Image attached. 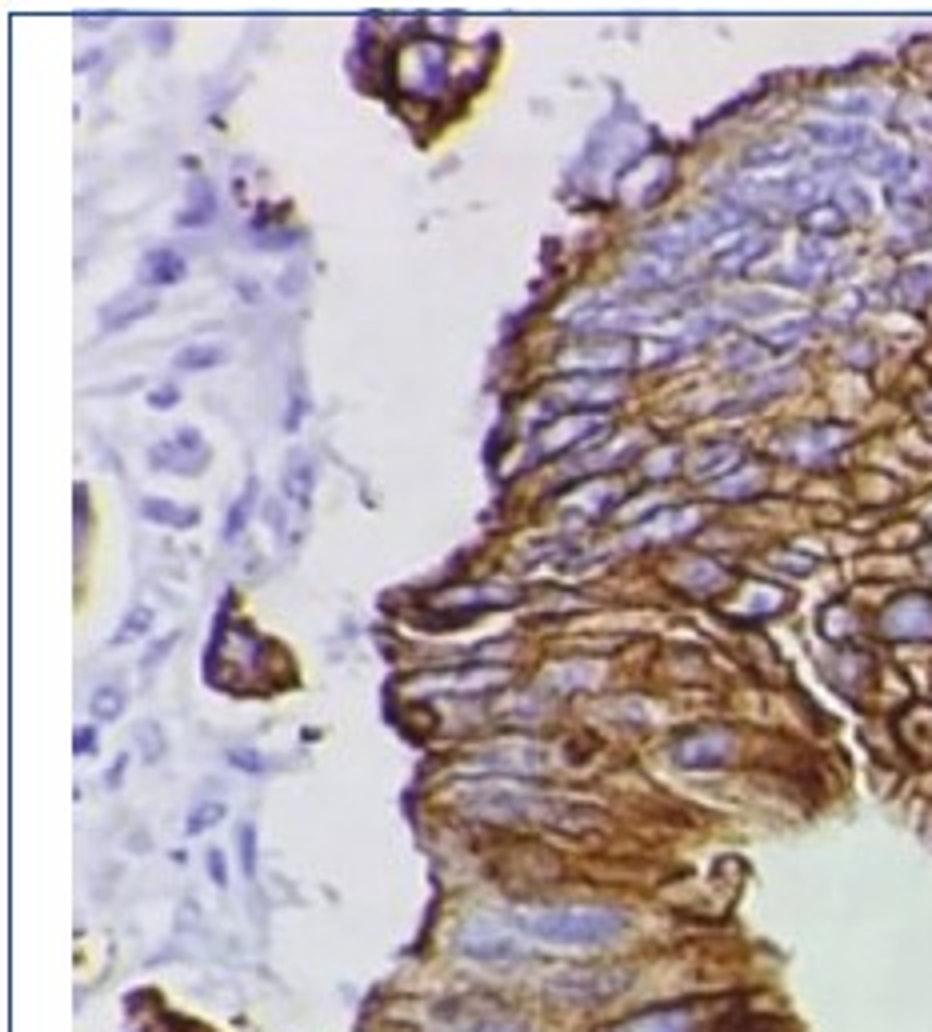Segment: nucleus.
I'll return each mask as SVG.
<instances>
[{
  "instance_id": "f257e3e1",
  "label": "nucleus",
  "mask_w": 932,
  "mask_h": 1032,
  "mask_svg": "<svg viewBox=\"0 0 932 1032\" xmlns=\"http://www.w3.org/2000/svg\"><path fill=\"white\" fill-rule=\"evenodd\" d=\"M520 929H525L532 941L549 948H577V953H589V948H604L621 941V933L628 929L625 912L604 909V905H561V909H532L520 912Z\"/></svg>"
},
{
  "instance_id": "f03ea898",
  "label": "nucleus",
  "mask_w": 932,
  "mask_h": 1032,
  "mask_svg": "<svg viewBox=\"0 0 932 1032\" xmlns=\"http://www.w3.org/2000/svg\"><path fill=\"white\" fill-rule=\"evenodd\" d=\"M633 984L628 969H561L544 981V993L552 1000H573V1005H592V1000H613Z\"/></svg>"
},
{
  "instance_id": "7ed1b4c3",
  "label": "nucleus",
  "mask_w": 932,
  "mask_h": 1032,
  "mask_svg": "<svg viewBox=\"0 0 932 1032\" xmlns=\"http://www.w3.org/2000/svg\"><path fill=\"white\" fill-rule=\"evenodd\" d=\"M652 320H657L652 308L621 300V296H601V300H589V305H580L577 312H568L565 324L580 332H621V329H645Z\"/></svg>"
},
{
  "instance_id": "20e7f679",
  "label": "nucleus",
  "mask_w": 932,
  "mask_h": 1032,
  "mask_svg": "<svg viewBox=\"0 0 932 1032\" xmlns=\"http://www.w3.org/2000/svg\"><path fill=\"white\" fill-rule=\"evenodd\" d=\"M437 1020H441L444 1032H525V1024L501 1008L485 1005V1000H449V1005L437 1008Z\"/></svg>"
},
{
  "instance_id": "39448f33",
  "label": "nucleus",
  "mask_w": 932,
  "mask_h": 1032,
  "mask_svg": "<svg viewBox=\"0 0 932 1032\" xmlns=\"http://www.w3.org/2000/svg\"><path fill=\"white\" fill-rule=\"evenodd\" d=\"M465 804L473 816H485V821H520V816H537L549 800L532 797V793H516V788L504 785H485L473 788Z\"/></svg>"
},
{
  "instance_id": "423d86ee",
  "label": "nucleus",
  "mask_w": 932,
  "mask_h": 1032,
  "mask_svg": "<svg viewBox=\"0 0 932 1032\" xmlns=\"http://www.w3.org/2000/svg\"><path fill=\"white\" fill-rule=\"evenodd\" d=\"M456 948L473 960H485V965H501V960L520 957V941H516L504 924L496 921H473L461 929L456 936Z\"/></svg>"
},
{
  "instance_id": "0eeeda50",
  "label": "nucleus",
  "mask_w": 932,
  "mask_h": 1032,
  "mask_svg": "<svg viewBox=\"0 0 932 1032\" xmlns=\"http://www.w3.org/2000/svg\"><path fill=\"white\" fill-rule=\"evenodd\" d=\"M736 737L728 728H697L673 745V761L685 769H716V764L733 761Z\"/></svg>"
},
{
  "instance_id": "6e6552de",
  "label": "nucleus",
  "mask_w": 932,
  "mask_h": 1032,
  "mask_svg": "<svg viewBox=\"0 0 932 1032\" xmlns=\"http://www.w3.org/2000/svg\"><path fill=\"white\" fill-rule=\"evenodd\" d=\"M805 133L812 145H821L824 152H836V157H864L876 145L869 128L857 121H809Z\"/></svg>"
},
{
  "instance_id": "1a4fd4ad",
  "label": "nucleus",
  "mask_w": 932,
  "mask_h": 1032,
  "mask_svg": "<svg viewBox=\"0 0 932 1032\" xmlns=\"http://www.w3.org/2000/svg\"><path fill=\"white\" fill-rule=\"evenodd\" d=\"M884 632H888V637H905V640L932 637V601L920 597V592H912V597H900L896 604H888Z\"/></svg>"
},
{
  "instance_id": "9d476101",
  "label": "nucleus",
  "mask_w": 932,
  "mask_h": 1032,
  "mask_svg": "<svg viewBox=\"0 0 932 1032\" xmlns=\"http://www.w3.org/2000/svg\"><path fill=\"white\" fill-rule=\"evenodd\" d=\"M525 597L520 589H504V585H473V589H456L437 597V604H449V609H504V604H516Z\"/></svg>"
},
{
  "instance_id": "9b49d317",
  "label": "nucleus",
  "mask_w": 932,
  "mask_h": 1032,
  "mask_svg": "<svg viewBox=\"0 0 932 1032\" xmlns=\"http://www.w3.org/2000/svg\"><path fill=\"white\" fill-rule=\"evenodd\" d=\"M152 312H157V296L124 293V296H116V300H109V305L100 308V329H105V332L128 329V324H136V320L152 317Z\"/></svg>"
},
{
  "instance_id": "f8f14e48",
  "label": "nucleus",
  "mask_w": 932,
  "mask_h": 1032,
  "mask_svg": "<svg viewBox=\"0 0 932 1032\" xmlns=\"http://www.w3.org/2000/svg\"><path fill=\"white\" fill-rule=\"evenodd\" d=\"M800 152H805V140H800V136H769V140H761V145H752L749 152H745V164H749L752 172L785 169Z\"/></svg>"
},
{
  "instance_id": "ddd939ff",
  "label": "nucleus",
  "mask_w": 932,
  "mask_h": 1032,
  "mask_svg": "<svg viewBox=\"0 0 932 1032\" xmlns=\"http://www.w3.org/2000/svg\"><path fill=\"white\" fill-rule=\"evenodd\" d=\"M549 393L552 401H561V405H597V401H616V396H621V381L585 377V381H573V384H556Z\"/></svg>"
},
{
  "instance_id": "4468645a",
  "label": "nucleus",
  "mask_w": 932,
  "mask_h": 1032,
  "mask_svg": "<svg viewBox=\"0 0 932 1032\" xmlns=\"http://www.w3.org/2000/svg\"><path fill=\"white\" fill-rule=\"evenodd\" d=\"M764 248H769V236H764V233H728L724 248L716 253V269H724V272L745 269L749 260L761 257Z\"/></svg>"
},
{
  "instance_id": "2eb2a0df",
  "label": "nucleus",
  "mask_w": 932,
  "mask_h": 1032,
  "mask_svg": "<svg viewBox=\"0 0 932 1032\" xmlns=\"http://www.w3.org/2000/svg\"><path fill=\"white\" fill-rule=\"evenodd\" d=\"M680 272H685V265L680 260H669V257H645L637 260V265H628V284H637V288H664V284L680 281Z\"/></svg>"
},
{
  "instance_id": "dca6fc26",
  "label": "nucleus",
  "mask_w": 932,
  "mask_h": 1032,
  "mask_svg": "<svg viewBox=\"0 0 932 1032\" xmlns=\"http://www.w3.org/2000/svg\"><path fill=\"white\" fill-rule=\"evenodd\" d=\"M633 357V344L625 341H609V344H585L573 357H565V365H585V369H613V365H628Z\"/></svg>"
},
{
  "instance_id": "f3484780",
  "label": "nucleus",
  "mask_w": 932,
  "mask_h": 1032,
  "mask_svg": "<svg viewBox=\"0 0 932 1032\" xmlns=\"http://www.w3.org/2000/svg\"><path fill=\"white\" fill-rule=\"evenodd\" d=\"M688 1012L685 1008H652V1012H640V1017L625 1020L621 1029L613 1032H688Z\"/></svg>"
},
{
  "instance_id": "a211bd4d",
  "label": "nucleus",
  "mask_w": 932,
  "mask_h": 1032,
  "mask_svg": "<svg viewBox=\"0 0 932 1032\" xmlns=\"http://www.w3.org/2000/svg\"><path fill=\"white\" fill-rule=\"evenodd\" d=\"M140 277H145L148 284L184 281V257L172 253V248H152V253H145V260H140Z\"/></svg>"
},
{
  "instance_id": "6ab92c4d",
  "label": "nucleus",
  "mask_w": 932,
  "mask_h": 1032,
  "mask_svg": "<svg viewBox=\"0 0 932 1032\" xmlns=\"http://www.w3.org/2000/svg\"><path fill=\"white\" fill-rule=\"evenodd\" d=\"M140 513L148 516V520H157V525H169V529H193L200 520V513L197 508H181V504H172V501H145L140 504Z\"/></svg>"
},
{
  "instance_id": "aec40b11",
  "label": "nucleus",
  "mask_w": 932,
  "mask_h": 1032,
  "mask_svg": "<svg viewBox=\"0 0 932 1032\" xmlns=\"http://www.w3.org/2000/svg\"><path fill=\"white\" fill-rule=\"evenodd\" d=\"M736 465H740V449H736V444H709V449L692 460V472H697V477H721V472H728V468Z\"/></svg>"
},
{
  "instance_id": "412c9836",
  "label": "nucleus",
  "mask_w": 932,
  "mask_h": 1032,
  "mask_svg": "<svg viewBox=\"0 0 932 1032\" xmlns=\"http://www.w3.org/2000/svg\"><path fill=\"white\" fill-rule=\"evenodd\" d=\"M284 492L289 501H296L301 508H308V496H312V460L305 453H296L289 460V472H284Z\"/></svg>"
},
{
  "instance_id": "4be33fe9",
  "label": "nucleus",
  "mask_w": 932,
  "mask_h": 1032,
  "mask_svg": "<svg viewBox=\"0 0 932 1032\" xmlns=\"http://www.w3.org/2000/svg\"><path fill=\"white\" fill-rule=\"evenodd\" d=\"M221 360H224L221 344H188V348H181V353H176V369L200 372V369H217Z\"/></svg>"
},
{
  "instance_id": "5701e85b",
  "label": "nucleus",
  "mask_w": 932,
  "mask_h": 1032,
  "mask_svg": "<svg viewBox=\"0 0 932 1032\" xmlns=\"http://www.w3.org/2000/svg\"><path fill=\"white\" fill-rule=\"evenodd\" d=\"M860 169H869V172H905V152L896 145H872L864 157H860Z\"/></svg>"
},
{
  "instance_id": "b1692460",
  "label": "nucleus",
  "mask_w": 932,
  "mask_h": 1032,
  "mask_svg": "<svg viewBox=\"0 0 932 1032\" xmlns=\"http://www.w3.org/2000/svg\"><path fill=\"white\" fill-rule=\"evenodd\" d=\"M680 585L685 589H697V592H712L724 585V573L712 561H697V565H688L685 573H680Z\"/></svg>"
},
{
  "instance_id": "393cba45",
  "label": "nucleus",
  "mask_w": 932,
  "mask_h": 1032,
  "mask_svg": "<svg viewBox=\"0 0 932 1032\" xmlns=\"http://www.w3.org/2000/svg\"><path fill=\"white\" fill-rule=\"evenodd\" d=\"M597 429H601V425H597L592 417L573 420V429H561V432H552V437H544L540 449H544V453H556V449H565V444H577V441H585V437H592Z\"/></svg>"
},
{
  "instance_id": "a878e982",
  "label": "nucleus",
  "mask_w": 932,
  "mask_h": 1032,
  "mask_svg": "<svg viewBox=\"0 0 932 1032\" xmlns=\"http://www.w3.org/2000/svg\"><path fill=\"white\" fill-rule=\"evenodd\" d=\"M805 229H812V233H841L845 229V212H841V205H817V209L805 217Z\"/></svg>"
},
{
  "instance_id": "bb28decb",
  "label": "nucleus",
  "mask_w": 932,
  "mask_h": 1032,
  "mask_svg": "<svg viewBox=\"0 0 932 1032\" xmlns=\"http://www.w3.org/2000/svg\"><path fill=\"white\" fill-rule=\"evenodd\" d=\"M121 709H124V688L121 685H100L97 692H93V713H97L100 721L121 716Z\"/></svg>"
},
{
  "instance_id": "cd10ccee",
  "label": "nucleus",
  "mask_w": 932,
  "mask_h": 1032,
  "mask_svg": "<svg viewBox=\"0 0 932 1032\" xmlns=\"http://www.w3.org/2000/svg\"><path fill=\"white\" fill-rule=\"evenodd\" d=\"M212 197H209V185H197L193 188V209H184L181 217H176V224H184V229H193V224H205L212 217Z\"/></svg>"
},
{
  "instance_id": "c85d7f7f",
  "label": "nucleus",
  "mask_w": 932,
  "mask_h": 1032,
  "mask_svg": "<svg viewBox=\"0 0 932 1032\" xmlns=\"http://www.w3.org/2000/svg\"><path fill=\"white\" fill-rule=\"evenodd\" d=\"M929 288H932V265H929V269L905 272V277H900V284H896L900 300H908V305H912V300H920V296L929 293Z\"/></svg>"
},
{
  "instance_id": "c756f323",
  "label": "nucleus",
  "mask_w": 932,
  "mask_h": 1032,
  "mask_svg": "<svg viewBox=\"0 0 932 1032\" xmlns=\"http://www.w3.org/2000/svg\"><path fill=\"white\" fill-rule=\"evenodd\" d=\"M253 504H257V480H248L245 496L233 504V513H229V525H224V537H236V532L245 529L248 513H253Z\"/></svg>"
},
{
  "instance_id": "7c9ffc66",
  "label": "nucleus",
  "mask_w": 932,
  "mask_h": 1032,
  "mask_svg": "<svg viewBox=\"0 0 932 1032\" xmlns=\"http://www.w3.org/2000/svg\"><path fill=\"white\" fill-rule=\"evenodd\" d=\"M809 324H812L809 317H793V320H785V324H773V329H764V336H769V341H773L776 348H785V344L800 341V336L809 332Z\"/></svg>"
},
{
  "instance_id": "2f4dec72",
  "label": "nucleus",
  "mask_w": 932,
  "mask_h": 1032,
  "mask_svg": "<svg viewBox=\"0 0 932 1032\" xmlns=\"http://www.w3.org/2000/svg\"><path fill=\"white\" fill-rule=\"evenodd\" d=\"M148 628H152V609L136 604L133 613L121 621V628H116V640H136L140 632H148Z\"/></svg>"
},
{
  "instance_id": "473e14b6",
  "label": "nucleus",
  "mask_w": 932,
  "mask_h": 1032,
  "mask_svg": "<svg viewBox=\"0 0 932 1032\" xmlns=\"http://www.w3.org/2000/svg\"><path fill=\"white\" fill-rule=\"evenodd\" d=\"M136 740H140V757L145 761H160L164 757V737H160L157 725H140L136 728Z\"/></svg>"
},
{
  "instance_id": "72a5a7b5",
  "label": "nucleus",
  "mask_w": 932,
  "mask_h": 1032,
  "mask_svg": "<svg viewBox=\"0 0 932 1032\" xmlns=\"http://www.w3.org/2000/svg\"><path fill=\"white\" fill-rule=\"evenodd\" d=\"M217 821H224V804H200V809L188 816V833H205V828Z\"/></svg>"
},
{
  "instance_id": "f704fd0d",
  "label": "nucleus",
  "mask_w": 932,
  "mask_h": 1032,
  "mask_svg": "<svg viewBox=\"0 0 932 1032\" xmlns=\"http://www.w3.org/2000/svg\"><path fill=\"white\" fill-rule=\"evenodd\" d=\"M841 212H853V217H869V193H860V188H841Z\"/></svg>"
},
{
  "instance_id": "c9c22d12",
  "label": "nucleus",
  "mask_w": 932,
  "mask_h": 1032,
  "mask_svg": "<svg viewBox=\"0 0 932 1032\" xmlns=\"http://www.w3.org/2000/svg\"><path fill=\"white\" fill-rule=\"evenodd\" d=\"M757 484H761V472H749V477H740V480H724L716 492H721V496H749Z\"/></svg>"
},
{
  "instance_id": "e433bc0d",
  "label": "nucleus",
  "mask_w": 932,
  "mask_h": 1032,
  "mask_svg": "<svg viewBox=\"0 0 932 1032\" xmlns=\"http://www.w3.org/2000/svg\"><path fill=\"white\" fill-rule=\"evenodd\" d=\"M241 852H245V869L253 873L257 869V845H253V824L241 828Z\"/></svg>"
},
{
  "instance_id": "4c0bfd02",
  "label": "nucleus",
  "mask_w": 932,
  "mask_h": 1032,
  "mask_svg": "<svg viewBox=\"0 0 932 1032\" xmlns=\"http://www.w3.org/2000/svg\"><path fill=\"white\" fill-rule=\"evenodd\" d=\"M209 876L217 881V885H229V873H224V852H217V848L209 852Z\"/></svg>"
},
{
  "instance_id": "58836bf2",
  "label": "nucleus",
  "mask_w": 932,
  "mask_h": 1032,
  "mask_svg": "<svg viewBox=\"0 0 932 1032\" xmlns=\"http://www.w3.org/2000/svg\"><path fill=\"white\" fill-rule=\"evenodd\" d=\"M76 752H97V733L93 728H76Z\"/></svg>"
},
{
  "instance_id": "ea45409f",
  "label": "nucleus",
  "mask_w": 932,
  "mask_h": 1032,
  "mask_svg": "<svg viewBox=\"0 0 932 1032\" xmlns=\"http://www.w3.org/2000/svg\"><path fill=\"white\" fill-rule=\"evenodd\" d=\"M148 405H152V408H172V405H176V389H160V393H148Z\"/></svg>"
},
{
  "instance_id": "a19ab883",
  "label": "nucleus",
  "mask_w": 932,
  "mask_h": 1032,
  "mask_svg": "<svg viewBox=\"0 0 932 1032\" xmlns=\"http://www.w3.org/2000/svg\"><path fill=\"white\" fill-rule=\"evenodd\" d=\"M172 644H176V637H164V640H160V644H157V652H148V656H145V668H152V664H160V661H164V656H169V649H172Z\"/></svg>"
}]
</instances>
